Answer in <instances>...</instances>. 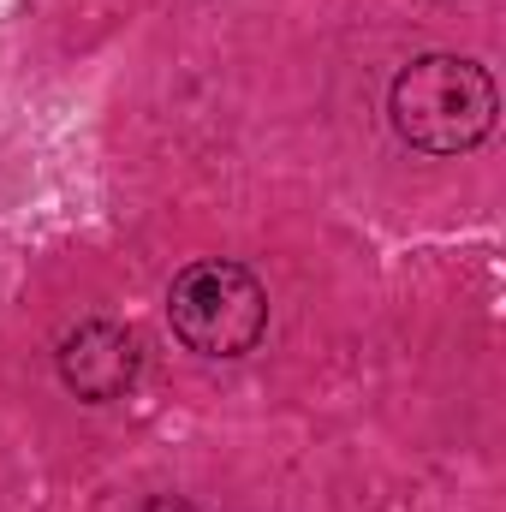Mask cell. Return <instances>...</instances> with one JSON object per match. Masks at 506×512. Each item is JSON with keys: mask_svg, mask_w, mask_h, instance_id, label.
Masks as SVG:
<instances>
[{"mask_svg": "<svg viewBox=\"0 0 506 512\" xmlns=\"http://www.w3.org/2000/svg\"><path fill=\"white\" fill-rule=\"evenodd\" d=\"M137 512H197V507H191L185 495H155V501H143Z\"/></svg>", "mask_w": 506, "mask_h": 512, "instance_id": "4", "label": "cell"}, {"mask_svg": "<svg viewBox=\"0 0 506 512\" xmlns=\"http://www.w3.org/2000/svg\"><path fill=\"white\" fill-rule=\"evenodd\" d=\"M387 120L417 155H471L501 120V90L465 54H423L393 78Z\"/></svg>", "mask_w": 506, "mask_h": 512, "instance_id": "1", "label": "cell"}, {"mask_svg": "<svg viewBox=\"0 0 506 512\" xmlns=\"http://www.w3.org/2000/svg\"><path fill=\"white\" fill-rule=\"evenodd\" d=\"M137 364H143V346H137V334H131L126 322H108V316H96V322H78V328L60 340V352H54V370H60V382L72 387L78 399H90V405L126 399L131 382H137Z\"/></svg>", "mask_w": 506, "mask_h": 512, "instance_id": "3", "label": "cell"}, {"mask_svg": "<svg viewBox=\"0 0 506 512\" xmlns=\"http://www.w3.org/2000/svg\"><path fill=\"white\" fill-rule=\"evenodd\" d=\"M167 322L197 358H245L268 334V286L233 256H203L173 274Z\"/></svg>", "mask_w": 506, "mask_h": 512, "instance_id": "2", "label": "cell"}]
</instances>
